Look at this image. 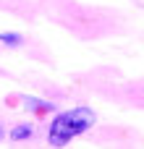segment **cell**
<instances>
[{
    "instance_id": "cell-1",
    "label": "cell",
    "mask_w": 144,
    "mask_h": 149,
    "mask_svg": "<svg viewBox=\"0 0 144 149\" xmlns=\"http://www.w3.org/2000/svg\"><path fill=\"white\" fill-rule=\"evenodd\" d=\"M92 123H94V113L87 110V107H76L71 113H63L50 128V144L52 147H63L66 141H71L81 131L92 128Z\"/></svg>"
},
{
    "instance_id": "cell-3",
    "label": "cell",
    "mask_w": 144,
    "mask_h": 149,
    "mask_svg": "<svg viewBox=\"0 0 144 149\" xmlns=\"http://www.w3.org/2000/svg\"><path fill=\"white\" fill-rule=\"evenodd\" d=\"M0 39H3L5 45H18V42H21L18 34H0Z\"/></svg>"
},
{
    "instance_id": "cell-2",
    "label": "cell",
    "mask_w": 144,
    "mask_h": 149,
    "mask_svg": "<svg viewBox=\"0 0 144 149\" xmlns=\"http://www.w3.org/2000/svg\"><path fill=\"white\" fill-rule=\"evenodd\" d=\"M24 136H31V128H29V126H18V128L10 134V139H24Z\"/></svg>"
}]
</instances>
